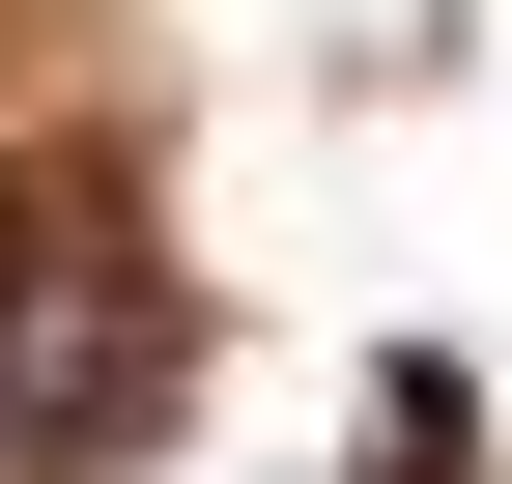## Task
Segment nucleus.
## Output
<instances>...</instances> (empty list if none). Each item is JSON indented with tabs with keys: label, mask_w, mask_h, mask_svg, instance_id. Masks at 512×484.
<instances>
[{
	"label": "nucleus",
	"mask_w": 512,
	"mask_h": 484,
	"mask_svg": "<svg viewBox=\"0 0 512 484\" xmlns=\"http://www.w3.org/2000/svg\"><path fill=\"white\" fill-rule=\"evenodd\" d=\"M143 428V257L57 143H0V484H86Z\"/></svg>",
	"instance_id": "1"
}]
</instances>
